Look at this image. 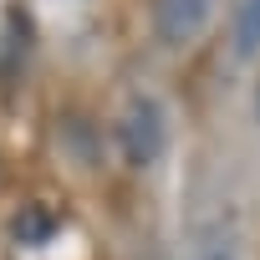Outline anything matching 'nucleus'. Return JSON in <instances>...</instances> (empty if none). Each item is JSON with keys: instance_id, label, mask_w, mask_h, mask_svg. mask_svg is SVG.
Returning <instances> with one entry per match:
<instances>
[{"instance_id": "7ed1b4c3", "label": "nucleus", "mask_w": 260, "mask_h": 260, "mask_svg": "<svg viewBox=\"0 0 260 260\" xmlns=\"http://www.w3.org/2000/svg\"><path fill=\"white\" fill-rule=\"evenodd\" d=\"M189 260H245V255H240V240H235L230 224H204L194 235V255Z\"/></svg>"}, {"instance_id": "0eeeda50", "label": "nucleus", "mask_w": 260, "mask_h": 260, "mask_svg": "<svg viewBox=\"0 0 260 260\" xmlns=\"http://www.w3.org/2000/svg\"><path fill=\"white\" fill-rule=\"evenodd\" d=\"M255 112H260V87H255Z\"/></svg>"}, {"instance_id": "20e7f679", "label": "nucleus", "mask_w": 260, "mask_h": 260, "mask_svg": "<svg viewBox=\"0 0 260 260\" xmlns=\"http://www.w3.org/2000/svg\"><path fill=\"white\" fill-rule=\"evenodd\" d=\"M235 56L240 61L260 56V0H240L235 6Z\"/></svg>"}, {"instance_id": "f03ea898", "label": "nucleus", "mask_w": 260, "mask_h": 260, "mask_svg": "<svg viewBox=\"0 0 260 260\" xmlns=\"http://www.w3.org/2000/svg\"><path fill=\"white\" fill-rule=\"evenodd\" d=\"M153 21H158V36H164L169 46H184V41L199 36V26L209 21V0H158Z\"/></svg>"}, {"instance_id": "39448f33", "label": "nucleus", "mask_w": 260, "mask_h": 260, "mask_svg": "<svg viewBox=\"0 0 260 260\" xmlns=\"http://www.w3.org/2000/svg\"><path fill=\"white\" fill-rule=\"evenodd\" d=\"M11 230H16V240H21V245H46V240L56 235V219H51V209L26 204V209L11 219Z\"/></svg>"}, {"instance_id": "f257e3e1", "label": "nucleus", "mask_w": 260, "mask_h": 260, "mask_svg": "<svg viewBox=\"0 0 260 260\" xmlns=\"http://www.w3.org/2000/svg\"><path fill=\"white\" fill-rule=\"evenodd\" d=\"M117 133H122V153L133 158L138 169L158 164L164 148H169V122H164V107H158L153 97H133V102H127Z\"/></svg>"}, {"instance_id": "423d86ee", "label": "nucleus", "mask_w": 260, "mask_h": 260, "mask_svg": "<svg viewBox=\"0 0 260 260\" xmlns=\"http://www.w3.org/2000/svg\"><path fill=\"white\" fill-rule=\"evenodd\" d=\"M61 133L72 138V158H82V164H97V138H92V127H87V122L67 117V122H61Z\"/></svg>"}]
</instances>
